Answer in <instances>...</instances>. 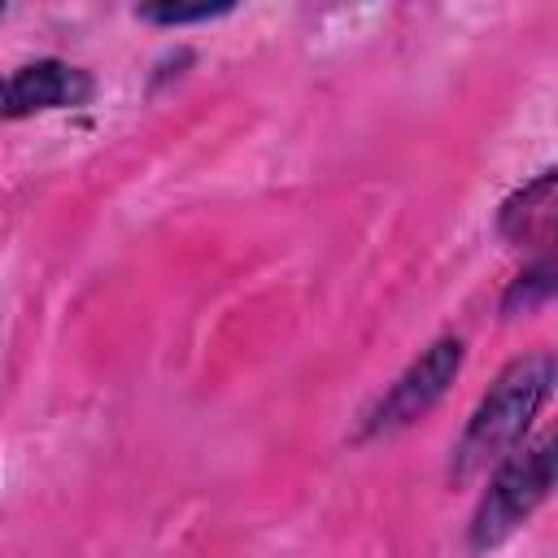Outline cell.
<instances>
[{
	"label": "cell",
	"instance_id": "6da1fadb",
	"mask_svg": "<svg viewBox=\"0 0 558 558\" xmlns=\"http://www.w3.org/2000/svg\"><path fill=\"white\" fill-rule=\"evenodd\" d=\"M549 388H554V353L549 349L514 357L493 379V388L480 397L475 414L466 418V427H462V436L453 445L449 471L458 480H471V475L497 466L506 453H514L523 445L532 418L549 401Z\"/></svg>",
	"mask_w": 558,
	"mask_h": 558
},
{
	"label": "cell",
	"instance_id": "8992f818",
	"mask_svg": "<svg viewBox=\"0 0 558 558\" xmlns=\"http://www.w3.org/2000/svg\"><path fill=\"white\" fill-rule=\"evenodd\" d=\"M231 13V4H144L135 9L140 22H157V26H187V22H209Z\"/></svg>",
	"mask_w": 558,
	"mask_h": 558
},
{
	"label": "cell",
	"instance_id": "52a82bcc",
	"mask_svg": "<svg viewBox=\"0 0 558 558\" xmlns=\"http://www.w3.org/2000/svg\"><path fill=\"white\" fill-rule=\"evenodd\" d=\"M554 270H549V262H536L527 275H519V283L510 288V296H506V305H519L523 301V310L532 305V301H545L549 296V288H554V279H549Z\"/></svg>",
	"mask_w": 558,
	"mask_h": 558
},
{
	"label": "cell",
	"instance_id": "5b68a950",
	"mask_svg": "<svg viewBox=\"0 0 558 558\" xmlns=\"http://www.w3.org/2000/svg\"><path fill=\"white\" fill-rule=\"evenodd\" d=\"M554 170H541L532 183H523L497 214V227L514 244L545 248L554 240Z\"/></svg>",
	"mask_w": 558,
	"mask_h": 558
},
{
	"label": "cell",
	"instance_id": "ba28073f",
	"mask_svg": "<svg viewBox=\"0 0 558 558\" xmlns=\"http://www.w3.org/2000/svg\"><path fill=\"white\" fill-rule=\"evenodd\" d=\"M0 13H4V4H0Z\"/></svg>",
	"mask_w": 558,
	"mask_h": 558
},
{
	"label": "cell",
	"instance_id": "3957f363",
	"mask_svg": "<svg viewBox=\"0 0 558 558\" xmlns=\"http://www.w3.org/2000/svg\"><path fill=\"white\" fill-rule=\"evenodd\" d=\"M462 340L458 336H440L436 344H427L379 397L375 405L362 414V427H357V440H371V436H388V432H401L410 423H418L453 384V375L462 371Z\"/></svg>",
	"mask_w": 558,
	"mask_h": 558
},
{
	"label": "cell",
	"instance_id": "7a4b0ae2",
	"mask_svg": "<svg viewBox=\"0 0 558 558\" xmlns=\"http://www.w3.org/2000/svg\"><path fill=\"white\" fill-rule=\"evenodd\" d=\"M554 484V436L541 432L532 445L506 453L471 514V549L501 545L545 497Z\"/></svg>",
	"mask_w": 558,
	"mask_h": 558
},
{
	"label": "cell",
	"instance_id": "277c9868",
	"mask_svg": "<svg viewBox=\"0 0 558 558\" xmlns=\"http://www.w3.org/2000/svg\"><path fill=\"white\" fill-rule=\"evenodd\" d=\"M96 92L92 74L44 57V61H26L9 74H0V118H31V113H48V109H78L87 105Z\"/></svg>",
	"mask_w": 558,
	"mask_h": 558
}]
</instances>
